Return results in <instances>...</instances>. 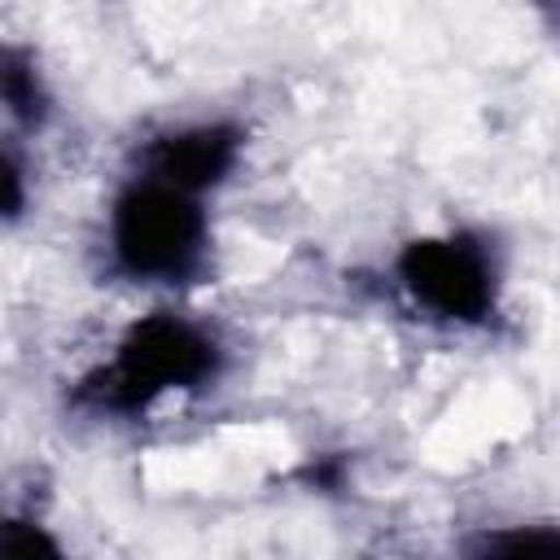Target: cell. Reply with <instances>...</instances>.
I'll return each instance as SVG.
<instances>
[{
    "label": "cell",
    "instance_id": "cell-1",
    "mask_svg": "<svg viewBox=\"0 0 560 560\" xmlns=\"http://www.w3.org/2000/svg\"><path fill=\"white\" fill-rule=\"evenodd\" d=\"M214 372H219L214 337L171 311H158L122 332L118 354L79 385V398L101 411L131 416L144 411L166 389H197L214 381Z\"/></svg>",
    "mask_w": 560,
    "mask_h": 560
},
{
    "label": "cell",
    "instance_id": "cell-2",
    "mask_svg": "<svg viewBox=\"0 0 560 560\" xmlns=\"http://www.w3.org/2000/svg\"><path fill=\"white\" fill-rule=\"evenodd\" d=\"M109 241L114 258L136 280H184L201 262L206 245V214L197 197L136 179L118 192L109 210Z\"/></svg>",
    "mask_w": 560,
    "mask_h": 560
},
{
    "label": "cell",
    "instance_id": "cell-3",
    "mask_svg": "<svg viewBox=\"0 0 560 560\" xmlns=\"http://www.w3.org/2000/svg\"><path fill=\"white\" fill-rule=\"evenodd\" d=\"M398 280L424 311L455 324H477L494 306L490 254L464 232L407 241L398 254Z\"/></svg>",
    "mask_w": 560,
    "mask_h": 560
},
{
    "label": "cell",
    "instance_id": "cell-4",
    "mask_svg": "<svg viewBox=\"0 0 560 560\" xmlns=\"http://www.w3.org/2000/svg\"><path fill=\"white\" fill-rule=\"evenodd\" d=\"M241 158V131L232 122H201L184 131H166L144 149V175L153 184L179 188L188 197L214 188L228 179V171Z\"/></svg>",
    "mask_w": 560,
    "mask_h": 560
},
{
    "label": "cell",
    "instance_id": "cell-5",
    "mask_svg": "<svg viewBox=\"0 0 560 560\" xmlns=\"http://www.w3.org/2000/svg\"><path fill=\"white\" fill-rule=\"evenodd\" d=\"M459 560H560V525H499L459 542Z\"/></svg>",
    "mask_w": 560,
    "mask_h": 560
},
{
    "label": "cell",
    "instance_id": "cell-6",
    "mask_svg": "<svg viewBox=\"0 0 560 560\" xmlns=\"http://www.w3.org/2000/svg\"><path fill=\"white\" fill-rule=\"evenodd\" d=\"M0 96H4V109L22 127H39L44 122V88H39L35 61L18 44L0 48Z\"/></svg>",
    "mask_w": 560,
    "mask_h": 560
},
{
    "label": "cell",
    "instance_id": "cell-7",
    "mask_svg": "<svg viewBox=\"0 0 560 560\" xmlns=\"http://www.w3.org/2000/svg\"><path fill=\"white\" fill-rule=\"evenodd\" d=\"M0 560H66V551L39 521L9 516L0 529Z\"/></svg>",
    "mask_w": 560,
    "mask_h": 560
},
{
    "label": "cell",
    "instance_id": "cell-8",
    "mask_svg": "<svg viewBox=\"0 0 560 560\" xmlns=\"http://www.w3.org/2000/svg\"><path fill=\"white\" fill-rule=\"evenodd\" d=\"M0 179H4V219H18L22 214V166H18V153L4 149L0 158Z\"/></svg>",
    "mask_w": 560,
    "mask_h": 560
}]
</instances>
